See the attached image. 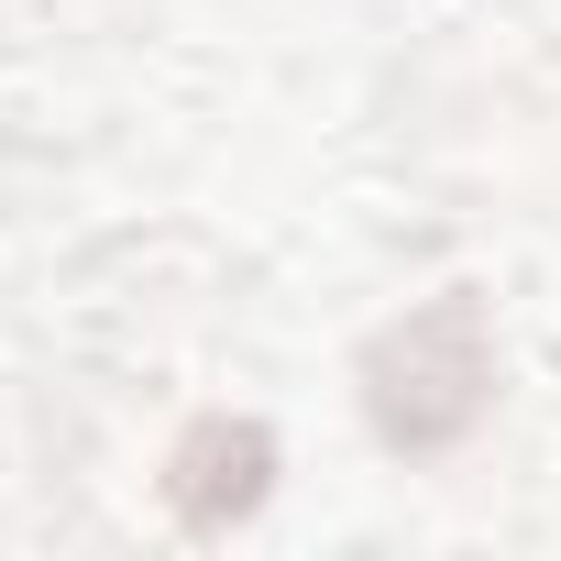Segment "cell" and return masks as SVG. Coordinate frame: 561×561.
<instances>
[{"mask_svg": "<svg viewBox=\"0 0 561 561\" xmlns=\"http://www.w3.org/2000/svg\"><path fill=\"white\" fill-rule=\"evenodd\" d=\"M364 386H375V430L397 451H440L484 419V386H495V353H484V309L451 287L430 298L419 320H397L375 353H364Z\"/></svg>", "mask_w": 561, "mask_h": 561, "instance_id": "1", "label": "cell"}, {"mask_svg": "<svg viewBox=\"0 0 561 561\" xmlns=\"http://www.w3.org/2000/svg\"><path fill=\"white\" fill-rule=\"evenodd\" d=\"M264 484H275V440L253 419H198L176 440V473H165V495H176L187 528H220V517L264 506Z\"/></svg>", "mask_w": 561, "mask_h": 561, "instance_id": "2", "label": "cell"}]
</instances>
